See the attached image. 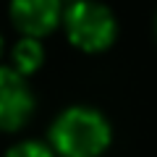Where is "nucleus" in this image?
Returning <instances> with one entry per match:
<instances>
[{"label":"nucleus","mask_w":157,"mask_h":157,"mask_svg":"<svg viewBox=\"0 0 157 157\" xmlns=\"http://www.w3.org/2000/svg\"><path fill=\"white\" fill-rule=\"evenodd\" d=\"M113 141L107 118L94 107H68L50 128V147L60 157H100Z\"/></svg>","instance_id":"1"},{"label":"nucleus","mask_w":157,"mask_h":157,"mask_svg":"<svg viewBox=\"0 0 157 157\" xmlns=\"http://www.w3.org/2000/svg\"><path fill=\"white\" fill-rule=\"evenodd\" d=\"M71 45L84 52H102L115 42L118 24L107 6L97 0H76L63 13Z\"/></svg>","instance_id":"2"},{"label":"nucleus","mask_w":157,"mask_h":157,"mask_svg":"<svg viewBox=\"0 0 157 157\" xmlns=\"http://www.w3.org/2000/svg\"><path fill=\"white\" fill-rule=\"evenodd\" d=\"M34 113V94L26 76L16 68H0V131H18Z\"/></svg>","instance_id":"3"},{"label":"nucleus","mask_w":157,"mask_h":157,"mask_svg":"<svg viewBox=\"0 0 157 157\" xmlns=\"http://www.w3.org/2000/svg\"><path fill=\"white\" fill-rule=\"evenodd\" d=\"M60 0H11V21L24 37H45L60 24Z\"/></svg>","instance_id":"4"},{"label":"nucleus","mask_w":157,"mask_h":157,"mask_svg":"<svg viewBox=\"0 0 157 157\" xmlns=\"http://www.w3.org/2000/svg\"><path fill=\"white\" fill-rule=\"evenodd\" d=\"M45 63V50L42 42L34 37H21L13 47V66L21 76H32L34 71H39Z\"/></svg>","instance_id":"5"},{"label":"nucleus","mask_w":157,"mask_h":157,"mask_svg":"<svg viewBox=\"0 0 157 157\" xmlns=\"http://www.w3.org/2000/svg\"><path fill=\"white\" fill-rule=\"evenodd\" d=\"M6 157H55V152H52V147L42 144V141H18L16 147H11V149L6 152Z\"/></svg>","instance_id":"6"},{"label":"nucleus","mask_w":157,"mask_h":157,"mask_svg":"<svg viewBox=\"0 0 157 157\" xmlns=\"http://www.w3.org/2000/svg\"><path fill=\"white\" fill-rule=\"evenodd\" d=\"M0 50H3V37H0Z\"/></svg>","instance_id":"7"}]
</instances>
